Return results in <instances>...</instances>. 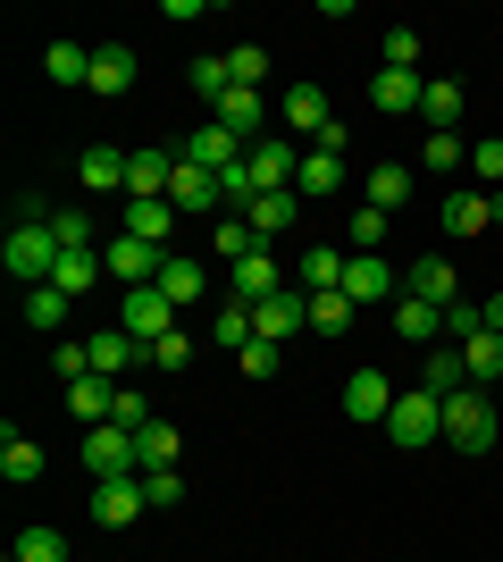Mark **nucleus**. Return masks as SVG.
I'll return each mask as SVG.
<instances>
[{
	"instance_id": "obj_1",
	"label": "nucleus",
	"mask_w": 503,
	"mask_h": 562,
	"mask_svg": "<svg viewBox=\"0 0 503 562\" xmlns=\"http://www.w3.org/2000/svg\"><path fill=\"white\" fill-rule=\"evenodd\" d=\"M0 269H9L18 285H50V269H59V235H50V218H18L9 244H0Z\"/></svg>"
},
{
	"instance_id": "obj_2",
	"label": "nucleus",
	"mask_w": 503,
	"mask_h": 562,
	"mask_svg": "<svg viewBox=\"0 0 503 562\" xmlns=\"http://www.w3.org/2000/svg\"><path fill=\"white\" fill-rule=\"evenodd\" d=\"M503 437L495 403H487V386H461V395H445V446L454 453H487Z\"/></svg>"
},
{
	"instance_id": "obj_3",
	"label": "nucleus",
	"mask_w": 503,
	"mask_h": 562,
	"mask_svg": "<svg viewBox=\"0 0 503 562\" xmlns=\"http://www.w3.org/2000/svg\"><path fill=\"white\" fill-rule=\"evenodd\" d=\"M386 437H395L403 453L436 446V437H445V395H428V386H411V395H395V412H386Z\"/></svg>"
},
{
	"instance_id": "obj_4",
	"label": "nucleus",
	"mask_w": 503,
	"mask_h": 562,
	"mask_svg": "<svg viewBox=\"0 0 503 562\" xmlns=\"http://www.w3.org/2000/svg\"><path fill=\"white\" fill-rule=\"evenodd\" d=\"M118 328L151 352L160 336H176V303H168L160 285H118Z\"/></svg>"
},
{
	"instance_id": "obj_5",
	"label": "nucleus",
	"mask_w": 503,
	"mask_h": 562,
	"mask_svg": "<svg viewBox=\"0 0 503 562\" xmlns=\"http://www.w3.org/2000/svg\"><path fill=\"white\" fill-rule=\"evenodd\" d=\"M84 513L101 520V529H135V520L151 513V487H144V470H126V479H93V504Z\"/></svg>"
},
{
	"instance_id": "obj_6",
	"label": "nucleus",
	"mask_w": 503,
	"mask_h": 562,
	"mask_svg": "<svg viewBox=\"0 0 503 562\" xmlns=\"http://www.w3.org/2000/svg\"><path fill=\"white\" fill-rule=\"evenodd\" d=\"M294 168H302V143L294 135H268L243 151V186L252 193H294Z\"/></svg>"
},
{
	"instance_id": "obj_7",
	"label": "nucleus",
	"mask_w": 503,
	"mask_h": 562,
	"mask_svg": "<svg viewBox=\"0 0 503 562\" xmlns=\"http://www.w3.org/2000/svg\"><path fill=\"white\" fill-rule=\"evenodd\" d=\"M218 278H227V285H218L227 303H268V294H286V269H277L268 244H261V252H243L236 269H218Z\"/></svg>"
},
{
	"instance_id": "obj_8",
	"label": "nucleus",
	"mask_w": 503,
	"mask_h": 562,
	"mask_svg": "<svg viewBox=\"0 0 503 562\" xmlns=\"http://www.w3.org/2000/svg\"><path fill=\"white\" fill-rule=\"evenodd\" d=\"M160 260H168V252H151L144 235H126V227L101 244V269H110L118 285H160Z\"/></svg>"
},
{
	"instance_id": "obj_9",
	"label": "nucleus",
	"mask_w": 503,
	"mask_h": 562,
	"mask_svg": "<svg viewBox=\"0 0 503 562\" xmlns=\"http://www.w3.org/2000/svg\"><path fill=\"white\" fill-rule=\"evenodd\" d=\"M302 328H311V294H268V303H252V336H261V345H294Z\"/></svg>"
},
{
	"instance_id": "obj_10",
	"label": "nucleus",
	"mask_w": 503,
	"mask_h": 562,
	"mask_svg": "<svg viewBox=\"0 0 503 562\" xmlns=\"http://www.w3.org/2000/svg\"><path fill=\"white\" fill-rule=\"evenodd\" d=\"M210 278H218V269H210V260H193V252H168V260H160V294H168L176 311L210 303Z\"/></svg>"
},
{
	"instance_id": "obj_11",
	"label": "nucleus",
	"mask_w": 503,
	"mask_h": 562,
	"mask_svg": "<svg viewBox=\"0 0 503 562\" xmlns=\"http://www.w3.org/2000/svg\"><path fill=\"white\" fill-rule=\"evenodd\" d=\"M403 294H420V303H436V311H454V303H461L454 260H445V252H420V260L403 269Z\"/></svg>"
},
{
	"instance_id": "obj_12",
	"label": "nucleus",
	"mask_w": 503,
	"mask_h": 562,
	"mask_svg": "<svg viewBox=\"0 0 503 562\" xmlns=\"http://www.w3.org/2000/svg\"><path fill=\"white\" fill-rule=\"evenodd\" d=\"M243 151H252V143H236L227 126H218V117L185 135V160H193V168H210V177H236V168H243Z\"/></svg>"
},
{
	"instance_id": "obj_13",
	"label": "nucleus",
	"mask_w": 503,
	"mask_h": 562,
	"mask_svg": "<svg viewBox=\"0 0 503 562\" xmlns=\"http://www.w3.org/2000/svg\"><path fill=\"white\" fill-rule=\"evenodd\" d=\"M84 470H93V479L144 470V462H135V428H84Z\"/></svg>"
},
{
	"instance_id": "obj_14",
	"label": "nucleus",
	"mask_w": 503,
	"mask_h": 562,
	"mask_svg": "<svg viewBox=\"0 0 503 562\" xmlns=\"http://www.w3.org/2000/svg\"><path fill=\"white\" fill-rule=\"evenodd\" d=\"M84 93H101V101L135 93V43H93V85Z\"/></svg>"
},
{
	"instance_id": "obj_15",
	"label": "nucleus",
	"mask_w": 503,
	"mask_h": 562,
	"mask_svg": "<svg viewBox=\"0 0 503 562\" xmlns=\"http://www.w3.org/2000/svg\"><path fill=\"white\" fill-rule=\"evenodd\" d=\"M118 227H126V235H144L151 252H168V244H176V227H185V211H176V202L160 193V202H126Z\"/></svg>"
},
{
	"instance_id": "obj_16",
	"label": "nucleus",
	"mask_w": 503,
	"mask_h": 562,
	"mask_svg": "<svg viewBox=\"0 0 503 562\" xmlns=\"http://www.w3.org/2000/svg\"><path fill=\"white\" fill-rule=\"evenodd\" d=\"M176 160H185V151H135V160H126V202H160V193L176 186Z\"/></svg>"
},
{
	"instance_id": "obj_17",
	"label": "nucleus",
	"mask_w": 503,
	"mask_h": 562,
	"mask_svg": "<svg viewBox=\"0 0 503 562\" xmlns=\"http://www.w3.org/2000/svg\"><path fill=\"white\" fill-rule=\"evenodd\" d=\"M294 193H302V202H319V193H344V151H328V143H302Z\"/></svg>"
},
{
	"instance_id": "obj_18",
	"label": "nucleus",
	"mask_w": 503,
	"mask_h": 562,
	"mask_svg": "<svg viewBox=\"0 0 503 562\" xmlns=\"http://www.w3.org/2000/svg\"><path fill=\"white\" fill-rule=\"evenodd\" d=\"M395 269H386V252H344V294H353V303H386V294H395Z\"/></svg>"
},
{
	"instance_id": "obj_19",
	"label": "nucleus",
	"mask_w": 503,
	"mask_h": 562,
	"mask_svg": "<svg viewBox=\"0 0 503 562\" xmlns=\"http://www.w3.org/2000/svg\"><path fill=\"white\" fill-rule=\"evenodd\" d=\"M344 412H353L361 428H386V412H395V386H386L378 370H353V378H344Z\"/></svg>"
},
{
	"instance_id": "obj_20",
	"label": "nucleus",
	"mask_w": 503,
	"mask_h": 562,
	"mask_svg": "<svg viewBox=\"0 0 503 562\" xmlns=\"http://www.w3.org/2000/svg\"><path fill=\"white\" fill-rule=\"evenodd\" d=\"M420 93H428V85H420L411 68H378L369 76V101H378L386 117H420Z\"/></svg>"
},
{
	"instance_id": "obj_21",
	"label": "nucleus",
	"mask_w": 503,
	"mask_h": 562,
	"mask_svg": "<svg viewBox=\"0 0 503 562\" xmlns=\"http://www.w3.org/2000/svg\"><path fill=\"white\" fill-rule=\"evenodd\" d=\"M218 126H227L236 143H268V101H261V93H243V85H236V93L218 101Z\"/></svg>"
},
{
	"instance_id": "obj_22",
	"label": "nucleus",
	"mask_w": 503,
	"mask_h": 562,
	"mask_svg": "<svg viewBox=\"0 0 503 562\" xmlns=\"http://www.w3.org/2000/svg\"><path fill=\"white\" fill-rule=\"evenodd\" d=\"M84 352H93V378H126L135 361H144V345H135L126 328H93V336H84Z\"/></svg>"
},
{
	"instance_id": "obj_23",
	"label": "nucleus",
	"mask_w": 503,
	"mask_h": 562,
	"mask_svg": "<svg viewBox=\"0 0 503 562\" xmlns=\"http://www.w3.org/2000/svg\"><path fill=\"white\" fill-rule=\"evenodd\" d=\"M168 202H176L185 218H210V211H218V177H210V168H193V160H176V186H168Z\"/></svg>"
},
{
	"instance_id": "obj_24",
	"label": "nucleus",
	"mask_w": 503,
	"mask_h": 562,
	"mask_svg": "<svg viewBox=\"0 0 503 562\" xmlns=\"http://www.w3.org/2000/svg\"><path fill=\"white\" fill-rule=\"evenodd\" d=\"M395 336H403V345H445V311L436 303H420V294H403V303H395Z\"/></svg>"
},
{
	"instance_id": "obj_25",
	"label": "nucleus",
	"mask_w": 503,
	"mask_h": 562,
	"mask_svg": "<svg viewBox=\"0 0 503 562\" xmlns=\"http://www.w3.org/2000/svg\"><path fill=\"white\" fill-rule=\"evenodd\" d=\"M328 126H335V117H328V93H319V85H294V93H286V135L319 143Z\"/></svg>"
},
{
	"instance_id": "obj_26",
	"label": "nucleus",
	"mask_w": 503,
	"mask_h": 562,
	"mask_svg": "<svg viewBox=\"0 0 503 562\" xmlns=\"http://www.w3.org/2000/svg\"><path fill=\"white\" fill-rule=\"evenodd\" d=\"M126 160H135V151H110V143H84V193H126Z\"/></svg>"
},
{
	"instance_id": "obj_27",
	"label": "nucleus",
	"mask_w": 503,
	"mask_h": 562,
	"mask_svg": "<svg viewBox=\"0 0 503 562\" xmlns=\"http://www.w3.org/2000/svg\"><path fill=\"white\" fill-rule=\"evenodd\" d=\"M420 386H428V395H461V386H470L461 345H428V352H420Z\"/></svg>"
},
{
	"instance_id": "obj_28",
	"label": "nucleus",
	"mask_w": 503,
	"mask_h": 562,
	"mask_svg": "<svg viewBox=\"0 0 503 562\" xmlns=\"http://www.w3.org/2000/svg\"><path fill=\"white\" fill-rule=\"evenodd\" d=\"M411 186H420V177H411L403 160H378V168H369V211H386V218H395V211L411 202Z\"/></svg>"
},
{
	"instance_id": "obj_29",
	"label": "nucleus",
	"mask_w": 503,
	"mask_h": 562,
	"mask_svg": "<svg viewBox=\"0 0 503 562\" xmlns=\"http://www.w3.org/2000/svg\"><path fill=\"white\" fill-rule=\"evenodd\" d=\"M294 211H302V193H261V202H252V211H243V227L261 235V244H277V235L294 227Z\"/></svg>"
},
{
	"instance_id": "obj_30",
	"label": "nucleus",
	"mask_w": 503,
	"mask_h": 562,
	"mask_svg": "<svg viewBox=\"0 0 503 562\" xmlns=\"http://www.w3.org/2000/svg\"><path fill=\"white\" fill-rule=\"evenodd\" d=\"M294 278H302V294H335V285H344V252H335V244H311V252L294 260Z\"/></svg>"
},
{
	"instance_id": "obj_31",
	"label": "nucleus",
	"mask_w": 503,
	"mask_h": 562,
	"mask_svg": "<svg viewBox=\"0 0 503 562\" xmlns=\"http://www.w3.org/2000/svg\"><path fill=\"white\" fill-rule=\"evenodd\" d=\"M101 278H110V269H101V244H93V252H59V269H50V285H59L68 303H76V294H93Z\"/></svg>"
},
{
	"instance_id": "obj_32",
	"label": "nucleus",
	"mask_w": 503,
	"mask_h": 562,
	"mask_svg": "<svg viewBox=\"0 0 503 562\" xmlns=\"http://www.w3.org/2000/svg\"><path fill=\"white\" fill-rule=\"evenodd\" d=\"M461 370H470V386H503V336L479 328L470 345H461Z\"/></svg>"
},
{
	"instance_id": "obj_33",
	"label": "nucleus",
	"mask_w": 503,
	"mask_h": 562,
	"mask_svg": "<svg viewBox=\"0 0 503 562\" xmlns=\"http://www.w3.org/2000/svg\"><path fill=\"white\" fill-rule=\"evenodd\" d=\"M0 479H9V487H34V479H43V446L9 428V437H0Z\"/></svg>"
},
{
	"instance_id": "obj_34",
	"label": "nucleus",
	"mask_w": 503,
	"mask_h": 562,
	"mask_svg": "<svg viewBox=\"0 0 503 562\" xmlns=\"http://www.w3.org/2000/svg\"><path fill=\"white\" fill-rule=\"evenodd\" d=\"M461 101H470V93H461L454 76H436L428 93H420V117H428V135H454V117H461Z\"/></svg>"
},
{
	"instance_id": "obj_35",
	"label": "nucleus",
	"mask_w": 503,
	"mask_h": 562,
	"mask_svg": "<svg viewBox=\"0 0 503 562\" xmlns=\"http://www.w3.org/2000/svg\"><path fill=\"white\" fill-rule=\"evenodd\" d=\"M495 218H487V193L479 186H461V193H445V235H487Z\"/></svg>"
},
{
	"instance_id": "obj_36",
	"label": "nucleus",
	"mask_w": 503,
	"mask_h": 562,
	"mask_svg": "<svg viewBox=\"0 0 503 562\" xmlns=\"http://www.w3.org/2000/svg\"><path fill=\"white\" fill-rule=\"evenodd\" d=\"M25 328L59 336V328H68V294H59V285H25Z\"/></svg>"
},
{
	"instance_id": "obj_37",
	"label": "nucleus",
	"mask_w": 503,
	"mask_h": 562,
	"mask_svg": "<svg viewBox=\"0 0 503 562\" xmlns=\"http://www.w3.org/2000/svg\"><path fill=\"white\" fill-rule=\"evenodd\" d=\"M43 76H50V85H93V50H84V43H50Z\"/></svg>"
},
{
	"instance_id": "obj_38",
	"label": "nucleus",
	"mask_w": 503,
	"mask_h": 562,
	"mask_svg": "<svg viewBox=\"0 0 503 562\" xmlns=\"http://www.w3.org/2000/svg\"><path fill=\"white\" fill-rule=\"evenodd\" d=\"M210 345H218V352H243V345H252V303H227V294H218Z\"/></svg>"
},
{
	"instance_id": "obj_39",
	"label": "nucleus",
	"mask_w": 503,
	"mask_h": 562,
	"mask_svg": "<svg viewBox=\"0 0 503 562\" xmlns=\"http://www.w3.org/2000/svg\"><path fill=\"white\" fill-rule=\"evenodd\" d=\"M176 453H185V446H176V428H168V420H151L144 437H135V462H144V470H176Z\"/></svg>"
},
{
	"instance_id": "obj_40",
	"label": "nucleus",
	"mask_w": 503,
	"mask_h": 562,
	"mask_svg": "<svg viewBox=\"0 0 503 562\" xmlns=\"http://www.w3.org/2000/svg\"><path fill=\"white\" fill-rule=\"evenodd\" d=\"M353 311H361V303L344 294V285H335V294H311V328H319V336H344V328H353Z\"/></svg>"
},
{
	"instance_id": "obj_41",
	"label": "nucleus",
	"mask_w": 503,
	"mask_h": 562,
	"mask_svg": "<svg viewBox=\"0 0 503 562\" xmlns=\"http://www.w3.org/2000/svg\"><path fill=\"white\" fill-rule=\"evenodd\" d=\"M193 93H210V110L236 93V76H227V50H202V59H193Z\"/></svg>"
},
{
	"instance_id": "obj_42",
	"label": "nucleus",
	"mask_w": 503,
	"mask_h": 562,
	"mask_svg": "<svg viewBox=\"0 0 503 562\" xmlns=\"http://www.w3.org/2000/svg\"><path fill=\"white\" fill-rule=\"evenodd\" d=\"M378 68H411V76H420V25H386Z\"/></svg>"
},
{
	"instance_id": "obj_43",
	"label": "nucleus",
	"mask_w": 503,
	"mask_h": 562,
	"mask_svg": "<svg viewBox=\"0 0 503 562\" xmlns=\"http://www.w3.org/2000/svg\"><path fill=\"white\" fill-rule=\"evenodd\" d=\"M210 244H218V269H236L243 252H261V235L243 227V218H218V227H210Z\"/></svg>"
},
{
	"instance_id": "obj_44",
	"label": "nucleus",
	"mask_w": 503,
	"mask_h": 562,
	"mask_svg": "<svg viewBox=\"0 0 503 562\" xmlns=\"http://www.w3.org/2000/svg\"><path fill=\"white\" fill-rule=\"evenodd\" d=\"M227 76H236L243 93H261V85H268V50L261 43H236V50H227Z\"/></svg>"
},
{
	"instance_id": "obj_45",
	"label": "nucleus",
	"mask_w": 503,
	"mask_h": 562,
	"mask_svg": "<svg viewBox=\"0 0 503 562\" xmlns=\"http://www.w3.org/2000/svg\"><path fill=\"white\" fill-rule=\"evenodd\" d=\"M9 562H68V538L59 529H18V554Z\"/></svg>"
},
{
	"instance_id": "obj_46",
	"label": "nucleus",
	"mask_w": 503,
	"mask_h": 562,
	"mask_svg": "<svg viewBox=\"0 0 503 562\" xmlns=\"http://www.w3.org/2000/svg\"><path fill=\"white\" fill-rule=\"evenodd\" d=\"M420 168H470V151H461V135H420Z\"/></svg>"
},
{
	"instance_id": "obj_47",
	"label": "nucleus",
	"mask_w": 503,
	"mask_h": 562,
	"mask_svg": "<svg viewBox=\"0 0 503 562\" xmlns=\"http://www.w3.org/2000/svg\"><path fill=\"white\" fill-rule=\"evenodd\" d=\"M50 235H59V252H93V218L84 211H50Z\"/></svg>"
},
{
	"instance_id": "obj_48",
	"label": "nucleus",
	"mask_w": 503,
	"mask_h": 562,
	"mask_svg": "<svg viewBox=\"0 0 503 562\" xmlns=\"http://www.w3.org/2000/svg\"><path fill=\"white\" fill-rule=\"evenodd\" d=\"M236 370L243 378H277V370H286V345H261V336H252V345L236 352Z\"/></svg>"
},
{
	"instance_id": "obj_49",
	"label": "nucleus",
	"mask_w": 503,
	"mask_h": 562,
	"mask_svg": "<svg viewBox=\"0 0 503 562\" xmlns=\"http://www.w3.org/2000/svg\"><path fill=\"white\" fill-rule=\"evenodd\" d=\"M386 235H395V218H386V211H369V202H361V211H353V252H378Z\"/></svg>"
},
{
	"instance_id": "obj_50",
	"label": "nucleus",
	"mask_w": 503,
	"mask_h": 562,
	"mask_svg": "<svg viewBox=\"0 0 503 562\" xmlns=\"http://www.w3.org/2000/svg\"><path fill=\"white\" fill-rule=\"evenodd\" d=\"M470 168H479V193H495V186H503V135L470 143Z\"/></svg>"
},
{
	"instance_id": "obj_51",
	"label": "nucleus",
	"mask_w": 503,
	"mask_h": 562,
	"mask_svg": "<svg viewBox=\"0 0 503 562\" xmlns=\"http://www.w3.org/2000/svg\"><path fill=\"white\" fill-rule=\"evenodd\" d=\"M151 487V513H168V504H185V470H144Z\"/></svg>"
},
{
	"instance_id": "obj_52",
	"label": "nucleus",
	"mask_w": 503,
	"mask_h": 562,
	"mask_svg": "<svg viewBox=\"0 0 503 562\" xmlns=\"http://www.w3.org/2000/svg\"><path fill=\"white\" fill-rule=\"evenodd\" d=\"M144 361H151V370H185V361H193V336H185V328H176V336H160V345H151Z\"/></svg>"
},
{
	"instance_id": "obj_53",
	"label": "nucleus",
	"mask_w": 503,
	"mask_h": 562,
	"mask_svg": "<svg viewBox=\"0 0 503 562\" xmlns=\"http://www.w3.org/2000/svg\"><path fill=\"white\" fill-rule=\"evenodd\" d=\"M479 311H487V328H495V336H503V294H487V303H479Z\"/></svg>"
},
{
	"instance_id": "obj_54",
	"label": "nucleus",
	"mask_w": 503,
	"mask_h": 562,
	"mask_svg": "<svg viewBox=\"0 0 503 562\" xmlns=\"http://www.w3.org/2000/svg\"><path fill=\"white\" fill-rule=\"evenodd\" d=\"M487 218H495V227H503V186H495V193H487Z\"/></svg>"
}]
</instances>
